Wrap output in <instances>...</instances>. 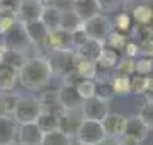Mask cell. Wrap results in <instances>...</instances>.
I'll return each mask as SVG.
<instances>
[{"mask_svg":"<svg viewBox=\"0 0 153 145\" xmlns=\"http://www.w3.org/2000/svg\"><path fill=\"white\" fill-rule=\"evenodd\" d=\"M143 96H145L146 102H153V77H148V89Z\"/></svg>","mask_w":153,"mask_h":145,"instance_id":"obj_46","label":"cell"},{"mask_svg":"<svg viewBox=\"0 0 153 145\" xmlns=\"http://www.w3.org/2000/svg\"><path fill=\"white\" fill-rule=\"evenodd\" d=\"M70 2H75V0H70Z\"/></svg>","mask_w":153,"mask_h":145,"instance_id":"obj_53","label":"cell"},{"mask_svg":"<svg viewBox=\"0 0 153 145\" xmlns=\"http://www.w3.org/2000/svg\"><path fill=\"white\" fill-rule=\"evenodd\" d=\"M71 9L75 10L76 16L80 17L82 22H85V21L100 14L95 0H75V2H71Z\"/></svg>","mask_w":153,"mask_h":145,"instance_id":"obj_15","label":"cell"},{"mask_svg":"<svg viewBox=\"0 0 153 145\" xmlns=\"http://www.w3.org/2000/svg\"><path fill=\"white\" fill-rule=\"evenodd\" d=\"M124 51H126V58H134L138 56V45L136 43H131V41H128V45L124 46Z\"/></svg>","mask_w":153,"mask_h":145,"instance_id":"obj_45","label":"cell"},{"mask_svg":"<svg viewBox=\"0 0 153 145\" xmlns=\"http://www.w3.org/2000/svg\"><path fill=\"white\" fill-rule=\"evenodd\" d=\"M100 12H114L121 7V0H95Z\"/></svg>","mask_w":153,"mask_h":145,"instance_id":"obj_43","label":"cell"},{"mask_svg":"<svg viewBox=\"0 0 153 145\" xmlns=\"http://www.w3.org/2000/svg\"><path fill=\"white\" fill-rule=\"evenodd\" d=\"M17 82H19L17 70L5 67V65H0V92H10Z\"/></svg>","mask_w":153,"mask_h":145,"instance_id":"obj_23","label":"cell"},{"mask_svg":"<svg viewBox=\"0 0 153 145\" xmlns=\"http://www.w3.org/2000/svg\"><path fill=\"white\" fill-rule=\"evenodd\" d=\"M83 29H85L88 39H94V41H99V43L104 45L105 38H107L109 33L112 31V24H111L109 17L99 14V16L85 21V22H83Z\"/></svg>","mask_w":153,"mask_h":145,"instance_id":"obj_4","label":"cell"},{"mask_svg":"<svg viewBox=\"0 0 153 145\" xmlns=\"http://www.w3.org/2000/svg\"><path fill=\"white\" fill-rule=\"evenodd\" d=\"M148 89V77L145 75H134L131 77V92L136 96H143Z\"/></svg>","mask_w":153,"mask_h":145,"instance_id":"obj_36","label":"cell"},{"mask_svg":"<svg viewBox=\"0 0 153 145\" xmlns=\"http://www.w3.org/2000/svg\"><path fill=\"white\" fill-rule=\"evenodd\" d=\"M70 39H71V48H80L82 45H85L88 41V36L87 33H85V29H83V26L80 29H76L75 33H71L70 34Z\"/></svg>","mask_w":153,"mask_h":145,"instance_id":"obj_41","label":"cell"},{"mask_svg":"<svg viewBox=\"0 0 153 145\" xmlns=\"http://www.w3.org/2000/svg\"><path fill=\"white\" fill-rule=\"evenodd\" d=\"M148 132L150 130L145 126V123L138 118V114H134V116H128V120H126V128L123 137H128V138H133L143 144L148 137Z\"/></svg>","mask_w":153,"mask_h":145,"instance_id":"obj_12","label":"cell"},{"mask_svg":"<svg viewBox=\"0 0 153 145\" xmlns=\"http://www.w3.org/2000/svg\"><path fill=\"white\" fill-rule=\"evenodd\" d=\"M39 104H41V109L46 113H55V114H61L63 113V108L60 104V96H58V90H44L43 94L38 97Z\"/></svg>","mask_w":153,"mask_h":145,"instance_id":"obj_16","label":"cell"},{"mask_svg":"<svg viewBox=\"0 0 153 145\" xmlns=\"http://www.w3.org/2000/svg\"><path fill=\"white\" fill-rule=\"evenodd\" d=\"M95 145H121L119 144V140H116V138H109V137H105L104 140H100L99 144Z\"/></svg>","mask_w":153,"mask_h":145,"instance_id":"obj_47","label":"cell"},{"mask_svg":"<svg viewBox=\"0 0 153 145\" xmlns=\"http://www.w3.org/2000/svg\"><path fill=\"white\" fill-rule=\"evenodd\" d=\"M73 70H75L76 75L82 80H95V77H97V65H95V61L83 60V58H78V56H75Z\"/></svg>","mask_w":153,"mask_h":145,"instance_id":"obj_21","label":"cell"},{"mask_svg":"<svg viewBox=\"0 0 153 145\" xmlns=\"http://www.w3.org/2000/svg\"><path fill=\"white\" fill-rule=\"evenodd\" d=\"M58 96H60V104L63 108V111H71V109H80L83 104V99L76 94L75 87H68L63 85L58 89Z\"/></svg>","mask_w":153,"mask_h":145,"instance_id":"obj_14","label":"cell"},{"mask_svg":"<svg viewBox=\"0 0 153 145\" xmlns=\"http://www.w3.org/2000/svg\"><path fill=\"white\" fill-rule=\"evenodd\" d=\"M7 145H22L21 142H17V140H14V142H10V144H7Z\"/></svg>","mask_w":153,"mask_h":145,"instance_id":"obj_50","label":"cell"},{"mask_svg":"<svg viewBox=\"0 0 153 145\" xmlns=\"http://www.w3.org/2000/svg\"><path fill=\"white\" fill-rule=\"evenodd\" d=\"M94 82H95V97L105 102H111L114 97V90H112L109 78H95Z\"/></svg>","mask_w":153,"mask_h":145,"instance_id":"obj_28","label":"cell"},{"mask_svg":"<svg viewBox=\"0 0 153 145\" xmlns=\"http://www.w3.org/2000/svg\"><path fill=\"white\" fill-rule=\"evenodd\" d=\"M133 17H134V21L138 24L148 26L153 21V7L148 5V4H138L133 9Z\"/></svg>","mask_w":153,"mask_h":145,"instance_id":"obj_30","label":"cell"},{"mask_svg":"<svg viewBox=\"0 0 153 145\" xmlns=\"http://www.w3.org/2000/svg\"><path fill=\"white\" fill-rule=\"evenodd\" d=\"M152 22H153V21H152Z\"/></svg>","mask_w":153,"mask_h":145,"instance_id":"obj_54","label":"cell"},{"mask_svg":"<svg viewBox=\"0 0 153 145\" xmlns=\"http://www.w3.org/2000/svg\"><path fill=\"white\" fill-rule=\"evenodd\" d=\"M119 144L121 145H141L140 142H136V140H133V138H128V137H121Z\"/></svg>","mask_w":153,"mask_h":145,"instance_id":"obj_48","label":"cell"},{"mask_svg":"<svg viewBox=\"0 0 153 145\" xmlns=\"http://www.w3.org/2000/svg\"><path fill=\"white\" fill-rule=\"evenodd\" d=\"M126 120H128V116H123V114H117V113H109V114L100 121L102 128H104L105 137L119 140L121 137L124 135Z\"/></svg>","mask_w":153,"mask_h":145,"instance_id":"obj_9","label":"cell"},{"mask_svg":"<svg viewBox=\"0 0 153 145\" xmlns=\"http://www.w3.org/2000/svg\"><path fill=\"white\" fill-rule=\"evenodd\" d=\"M83 120L85 118L82 114V108L80 109H71V111H63L58 116V130L63 132L66 137L75 138Z\"/></svg>","mask_w":153,"mask_h":145,"instance_id":"obj_6","label":"cell"},{"mask_svg":"<svg viewBox=\"0 0 153 145\" xmlns=\"http://www.w3.org/2000/svg\"><path fill=\"white\" fill-rule=\"evenodd\" d=\"M17 73H19V82L26 89H31V90L44 89L49 84L51 77H53L46 58H41V56L26 58L24 65L19 68Z\"/></svg>","mask_w":153,"mask_h":145,"instance_id":"obj_1","label":"cell"},{"mask_svg":"<svg viewBox=\"0 0 153 145\" xmlns=\"http://www.w3.org/2000/svg\"><path fill=\"white\" fill-rule=\"evenodd\" d=\"M111 113L109 102L105 101H100L97 97H92L88 101H83L82 104V114L85 120H90V121H102L107 114Z\"/></svg>","mask_w":153,"mask_h":145,"instance_id":"obj_8","label":"cell"},{"mask_svg":"<svg viewBox=\"0 0 153 145\" xmlns=\"http://www.w3.org/2000/svg\"><path fill=\"white\" fill-rule=\"evenodd\" d=\"M111 85H112L114 96H128L131 92V77L119 75V73H112Z\"/></svg>","mask_w":153,"mask_h":145,"instance_id":"obj_27","label":"cell"},{"mask_svg":"<svg viewBox=\"0 0 153 145\" xmlns=\"http://www.w3.org/2000/svg\"><path fill=\"white\" fill-rule=\"evenodd\" d=\"M5 38H7L5 43H7V46H9L10 50H16V51L24 53V50L29 46V39H27V36H26V33H24V29H22L21 24H17Z\"/></svg>","mask_w":153,"mask_h":145,"instance_id":"obj_18","label":"cell"},{"mask_svg":"<svg viewBox=\"0 0 153 145\" xmlns=\"http://www.w3.org/2000/svg\"><path fill=\"white\" fill-rule=\"evenodd\" d=\"M27 56L21 53V51H16V50H9L7 51V55L4 56V60L0 61V65H5V67H10L14 70L19 72V68L24 65V61H26Z\"/></svg>","mask_w":153,"mask_h":145,"instance_id":"obj_32","label":"cell"},{"mask_svg":"<svg viewBox=\"0 0 153 145\" xmlns=\"http://www.w3.org/2000/svg\"><path fill=\"white\" fill-rule=\"evenodd\" d=\"M134 72L138 75L148 77L153 72V60L152 58H140L138 61H134Z\"/></svg>","mask_w":153,"mask_h":145,"instance_id":"obj_38","label":"cell"},{"mask_svg":"<svg viewBox=\"0 0 153 145\" xmlns=\"http://www.w3.org/2000/svg\"><path fill=\"white\" fill-rule=\"evenodd\" d=\"M71 142H73V138L66 137L60 130H55V132H49V133L43 135L41 145H71Z\"/></svg>","mask_w":153,"mask_h":145,"instance_id":"obj_31","label":"cell"},{"mask_svg":"<svg viewBox=\"0 0 153 145\" xmlns=\"http://www.w3.org/2000/svg\"><path fill=\"white\" fill-rule=\"evenodd\" d=\"M114 26H116V31H119V33H126V31H129V28H131V17L128 16L126 12H121V14L116 16Z\"/></svg>","mask_w":153,"mask_h":145,"instance_id":"obj_40","label":"cell"},{"mask_svg":"<svg viewBox=\"0 0 153 145\" xmlns=\"http://www.w3.org/2000/svg\"><path fill=\"white\" fill-rule=\"evenodd\" d=\"M22 0H0V14L17 16V10L21 7Z\"/></svg>","mask_w":153,"mask_h":145,"instance_id":"obj_39","label":"cell"},{"mask_svg":"<svg viewBox=\"0 0 153 145\" xmlns=\"http://www.w3.org/2000/svg\"><path fill=\"white\" fill-rule=\"evenodd\" d=\"M102 48H104V45H102V43L94 41V39H88L85 45H82L80 48H76V50H73V51H75V56H78V58L95 61L99 58V55H100Z\"/></svg>","mask_w":153,"mask_h":145,"instance_id":"obj_22","label":"cell"},{"mask_svg":"<svg viewBox=\"0 0 153 145\" xmlns=\"http://www.w3.org/2000/svg\"><path fill=\"white\" fill-rule=\"evenodd\" d=\"M48 67L53 75H66L73 70L75 65V51L73 50H63V51H51L46 58Z\"/></svg>","mask_w":153,"mask_h":145,"instance_id":"obj_3","label":"cell"},{"mask_svg":"<svg viewBox=\"0 0 153 145\" xmlns=\"http://www.w3.org/2000/svg\"><path fill=\"white\" fill-rule=\"evenodd\" d=\"M128 45V36L124 33H119V31H111L109 36L105 38L104 46L109 48V50H114L116 53L121 50H124V46Z\"/></svg>","mask_w":153,"mask_h":145,"instance_id":"obj_29","label":"cell"},{"mask_svg":"<svg viewBox=\"0 0 153 145\" xmlns=\"http://www.w3.org/2000/svg\"><path fill=\"white\" fill-rule=\"evenodd\" d=\"M117 61H119L117 53H116L114 50H109V48L104 46L102 51H100V55H99V58L95 60V65H97V70L102 68V70H105V72H111V70L116 68Z\"/></svg>","mask_w":153,"mask_h":145,"instance_id":"obj_24","label":"cell"},{"mask_svg":"<svg viewBox=\"0 0 153 145\" xmlns=\"http://www.w3.org/2000/svg\"><path fill=\"white\" fill-rule=\"evenodd\" d=\"M71 145H85V144H80V142H76V140H73V142H71Z\"/></svg>","mask_w":153,"mask_h":145,"instance_id":"obj_52","label":"cell"},{"mask_svg":"<svg viewBox=\"0 0 153 145\" xmlns=\"http://www.w3.org/2000/svg\"><path fill=\"white\" fill-rule=\"evenodd\" d=\"M131 2H134V0H121V4H131Z\"/></svg>","mask_w":153,"mask_h":145,"instance_id":"obj_51","label":"cell"},{"mask_svg":"<svg viewBox=\"0 0 153 145\" xmlns=\"http://www.w3.org/2000/svg\"><path fill=\"white\" fill-rule=\"evenodd\" d=\"M22 29H24V33H26V36L29 39V45H36V46H43L44 41H46V36L49 33L46 29V26L41 22V19L34 21V22L24 24Z\"/></svg>","mask_w":153,"mask_h":145,"instance_id":"obj_13","label":"cell"},{"mask_svg":"<svg viewBox=\"0 0 153 145\" xmlns=\"http://www.w3.org/2000/svg\"><path fill=\"white\" fill-rule=\"evenodd\" d=\"M138 118L145 123L148 130H153V102H145L138 113Z\"/></svg>","mask_w":153,"mask_h":145,"instance_id":"obj_35","label":"cell"},{"mask_svg":"<svg viewBox=\"0 0 153 145\" xmlns=\"http://www.w3.org/2000/svg\"><path fill=\"white\" fill-rule=\"evenodd\" d=\"M112 72L119 73V75H126V77H131L134 73V60H131V58H121Z\"/></svg>","mask_w":153,"mask_h":145,"instance_id":"obj_34","label":"cell"},{"mask_svg":"<svg viewBox=\"0 0 153 145\" xmlns=\"http://www.w3.org/2000/svg\"><path fill=\"white\" fill-rule=\"evenodd\" d=\"M44 4L43 0H22L21 7L17 10V22L24 26V24L34 22V21H39L41 19V14H43Z\"/></svg>","mask_w":153,"mask_h":145,"instance_id":"obj_7","label":"cell"},{"mask_svg":"<svg viewBox=\"0 0 153 145\" xmlns=\"http://www.w3.org/2000/svg\"><path fill=\"white\" fill-rule=\"evenodd\" d=\"M138 55L143 58H152L153 60V38H145L138 45Z\"/></svg>","mask_w":153,"mask_h":145,"instance_id":"obj_42","label":"cell"},{"mask_svg":"<svg viewBox=\"0 0 153 145\" xmlns=\"http://www.w3.org/2000/svg\"><path fill=\"white\" fill-rule=\"evenodd\" d=\"M82 78L76 75L75 70H71V72H68L66 75H63V85H68V87H76V84L80 82Z\"/></svg>","mask_w":153,"mask_h":145,"instance_id":"obj_44","label":"cell"},{"mask_svg":"<svg viewBox=\"0 0 153 145\" xmlns=\"http://www.w3.org/2000/svg\"><path fill=\"white\" fill-rule=\"evenodd\" d=\"M43 46L46 48V50H49V51L73 50V48H71L70 34L65 33V31H61V29H56V31H49Z\"/></svg>","mask_w":153,"mask_h":145,"instance_id":"obj_11","label":"cell"},{"mask_svg":"<svg viewBox=\"0 0 153 145\" xmlns=\"http://www.w3.org/2000/svg\"><path fill=\"white\" fill-rule=\"evenodd\" d=\"M17 19L16 16H9V14H0V34L7 36L12 29L17 26Z\"/></svg>","mask_w":153,"mask_h":145,"instance_id":"obj_37","label":"cell"},{"mask_svg":"<svg viewBox=\"0 0 153 145\" xmlns=\"http://www.w3.org/2000/svg\"><path fill=\"white\" fill-rule=\"evenodd\" d=\"M17 125L12 116L0 114V145H7L17 140Z\"/></svg>","mask_w":153,"mask_h":145,"instance_id":"obj_17","label":"cell"},{"mask_svg":"<svg viewBox=\"0 0 153 145\" xmlns=\"http://www.w3.org/2000/svg\"><path fill=\"white\" fill-rule=\"evenodd\" d=\"M43 113L41 104H39L38 97L34 96H21L19 102H17L16 113H14V121L17 125H24V123H36L39 114Z\"/></svg>","mask_w":153,"mask_h":145,"instance_id":"obj_2","label":"cell"},{"mask_svg":"<svg viewBox=\"0 0 153 145\" xmlns=\"http://www.w3.org/2000/svg\"><path fill=\"white\" fill-rule=\"evenodd\" d=\"M82 26H83V22L80 21V17L76 16L75 10H73L71 7L61 9V22H60L61 31L71 34V33H75L76 29H80Z\"/></svg>","mask_w":153,"mask_h":145,"instance_id":"obj_20","label":"cell"},{"mask_svg":"<svg viewBox=\"0 0 153 145\" xmlns=\"http://www.w3.org/2000/svg\"><path fill=\"white\" fill-rule=\"evenodd\" d=\"M41 22L46 26L48 31H56L60 29L61 22V9L58 5H44L43 14H41Z\"/></svg>","mask_w":153,"mask_h":145,"instance_id":"obj_19","label":"cell"},{"mask_svg":"<svg viewBox=\"0 0 153 145\" xmlns=\"http://www.w3.org/2000/svg\"><path fill=\"white\" fill-rule=\"evenodd\" d=\"M75 90L83 101H88L92 97H95V82L94 80H80L76 84Z\"/></svg>","mask_w":153,"mask_h":145,"instance_id":"obj_33","label":"cell"},{"mask_svg":"<svg viewBox=\"0 0 153 145\" xmlns=\"http://www.w3.org/2000/svg\"><path fill=\"white\" fill-rule=\"evenodd\" d=\"M58 116H60V114L46 113V111H43L39 114V118L36 120V125H38V128L43 132V135L58 130Z\"/></svg>","mask_w":153,"mask_h":145,"instance_id":"obj_26","label":"cell"},{"mask_svg":"<svg viewBox=\"0 0 153 145\" xmlns=\"http://www.w3.org/2000/svg\"><path fill=\"white\" fill-rule=\"evenodd\" d=\"M21 96L16 92H4L0 94V114L4 116H14Z\"/></svg>","mask_w":153,"mask_h":145,"instance_id":"obj_25","label":"cell"},{"mask_svg":"<svg viewBox=\"0 0 153 145\" xmlns=\"http://www.w3.org/2000/svg\"><path fill=\"white\" fill-rule=\"evenodd\" d=\"M104 138H105V133L100 123L83 120L80 128H78V133H76V137L73 140L80 142V144H85V145H95Z\"/></svg>","mask_w":153,"mask_h":145,"instance_id":"obj_5","label":"cell"},{"mask_svg":"<svg viewBox=\"0 0 153 145\" xmlns=\"http://www.w3.org/2000/svg\"><path fill=\"white\" fill-rule=\"evenodd\" d=\"M9 50H10V48L7 46L5 41H0V61L4 60V56L7 55V51H9Z\"/></svg>","mask_w":153,"mask_h":145,"instance_id":"obj_49","label":"cell"},{"mask_svg":"<svg viewBox=\"0 0 153 145\" xmlns=\"http://www.w3.org/2000/svg\"><path fill=\"white\" fill-rule=\"evenodd\" d=\"M43 132L38 128L36 123H24L17 126V142L22 145H41Z\"/></svg>","mask_w":153,"mask_h":145,"instance_id":"obj_10","label":"cell"}]
</instances>
